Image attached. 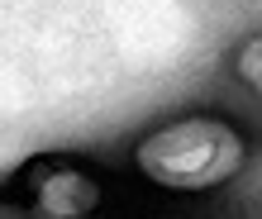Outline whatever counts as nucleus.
<instances>
[{
  "label": "nucleus",
  "instance_id": "nucleus-4",
  "mask_svg": "<svg viewBox=\"0 0 262 219\" xmlns=\"http://www.w3.org/2000/svg\"><path fill=\"white\" fill-rule=\"evenodd\" d=\"M0 219H29L24 200H0Z\"/></svg>",
  "mask_w": 262,
  "mask_h": 219
},
{
  "label": "nucleus",
  "instance_id": "nucleus-1",
  "mask_svg": "<svg viewBox=\"0 0 262 219\" xmlns=\"http://www.w3.org/2000/svg\"><path fill=\"white\" fill-rule=\"evenodd\" d=\"M134 162L162 191H214L243 167V134L214 115H191L152 129Z\"/></svg>",
  "mask_w": 262,
  "mask_h": 219
},
{
  "label": "nucleus",
  "instance_id": "nucleus-2",
  "mask_svg": "<svg viewBox=\"0 0 262 219\" xmlns=\"http://www.w3.org/2000/svg\"><path fill=\"white\" fill-rule=\"evenodd\" d=\"M29 219H86L100 205V181L67 158H34L19 171Z\"/></svg>",
  "mask_w": 262,
  "mask_h": 219
},
{
  "label": "nucleus",
  "instance_id": "nucleus-3",
  "mask_svg": "<svg viewBox=\"0 0 262 219\" xmlns=\"http://www.w3.org/2000/svg\"><path fill=\"white\" fill-rule=\"evenodd\" d=\"M234 72L257 91V100H262V34L248 38V43H238V53H234Z\"/></svg>",
  "mask_w": 262,
  "mask_h": 219
}]
</instances>
